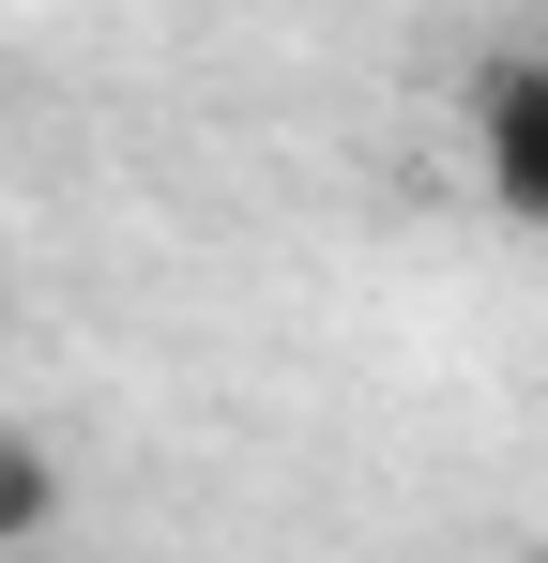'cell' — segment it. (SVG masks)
<instances>
[{
  "mask_svg": "<svg viewBox=\"0 0 548 563\" xmlns=\"http://www.w3.org/2000/svg\"><path fill=\"white\" fill-rule=\"evenodd\" d=\"M457 122H472V184H487V213H503V229H548V46L472 62Z\"/></svg>",
  "mask_w": 548,
  "mask_h": 563,
  "instance_id": "1",
  "label": "cell"
},
{
  "mask_svg": "<svg viewBox=\"0 0 548 563\" xmlns=\"http://www.w3.org/2000/svg\"><path fill=\"white\" fill-rule=\"evenodd\" d=\"M62 533V457L31 427H0V549H46Z\"/></svg>",
  "mask_w": 548,
  "mask_h": 563,
  "instance_id": "2",
  "label": "cell"
},
{
  "mask_svg": "<svg viewBox=\"0 0 548 563\" xmlns=\"http://www.w3.org/2000/svg\"><path fill=\"white\" fill-rule=\"evenodd\" d=\"M534 46H548V31H534Z\"/></svg>",
  "mask_w": 548,
  "mask_h": 563,
  "instance_id": "3",
  "label": "cell"
}]
</instances>
